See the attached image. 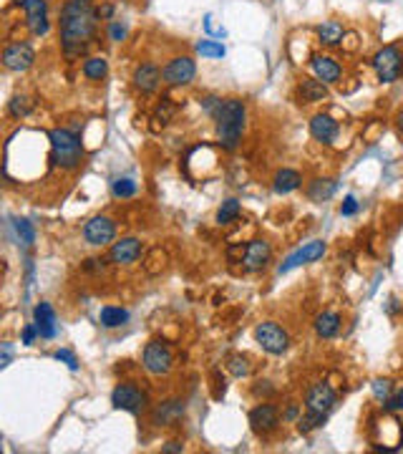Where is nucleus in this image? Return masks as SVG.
<instances>
[{"label":"nucleus","mask_w":403,"mask_h":454,"mask_svg":"<svg viewBox=\"0 0 403 454\" xmlns=\"http://www.w3.org/2000/svg\"><path fill=\"white\" fill-rule=\"evenodd\" d=\"M99 13L91 0H66L58 21V36H61V51L66 58H78L86 53L99 31Z\"/></svg>","instance_id":"f257e3e1"},{"label":"nucleus","mask_w":403,"mask_h":454,"mask_svg":"<svg viewBox=\"0 0 403 454\" xmlns=\"http://www.w3.org/2000/svg\"><path fill=\"white\" fill-rule=\"evenodd\" d=\"M215 126H217V139L219 147L225 152H234L240 147L242 134H245V124H247V106L240 99H222L217 111L212 114Z\"/></svg>","instance_id":"f03ea898"},{"label":"nucleus","mask_w":403,"mask_h":454,"mask_svg":"<svg viewBox=\"0 0 403 454\" xmlns=\"http://www.w3.org/2000/svg\"><path fill=\"white\" fill-rule=\"evenodd\" d=\"M48 141H51V162L56 167H61L66 172H73V169L84 165V144H81L76 132H71V129H51Z\"/></svg>","instance_id":"7ed1b4c3"},{"label":"nucleus","mask_w":403,"mask_h":454,"mask_svg":"<svg viewBox=\"0 0 403 454\" xmlns=\"http://www.w3.org/2000/svg\"><path fill=\"white\" fill-rule=\"evenodd\" d=\"M111 404H114V409H121V411L139 416L149 409V394L141 386L134 384V381H121L111 392Z\"/></svg>","instance_id":"20e7f679"},{"label":"nucleus","mask_w":403,"mask_h":454,"mask_svg":"<svg viewBox=\"0 0 403 454\" xmlns=\"http://www.w3.org/2000/svg\"><path fill=\"white\" fill-rule=\"evenodd\" d=\"M255 341L260 344V348L272 356H282L290 348V336L287 331L275 321H262L255 326Z\"/></svg>","instance_id":"39448f33"},{"label":"nucleus","mask_w":403,"mask_h":454,"mask_svg":"<svg viewBox=\"0 0 403 454\" xmlns=\"http://www.w3.org/2000/svg\"><path fill=\"white\" fill-rule=\"evenodd\" d=\"M141 366L151 376H167L174 368V353L164 341H149L141 353Z\"/></svg>","instance_id":"423d86ee"},{"label":"nucleus","mask_w":403,"mask_h":454,"mask_svg":"<svg viewBox=\"0 0 403 454\" xmlns=\"http://www.w3.org/2000/svg\"><path fill=\"white\" fill-rule=\"evenodd\" d=\"M373 69L378 73L380 84H393V81H398V76H401V71H403L401 48L398 46L380 48L378 53L373 56Z\"/></svg>","instance_id":"0eeeda50"},{"label":"nucleus","mask_w":403,"mask_h":454,"mask_svg":"<svg viewBox=\"0 0 403 454\" xmlns=\"http://www.w3.org/2000/svg\"><path fill=\"white\" fill-rule=\"evenodd\" d=\"M197 76V61L192 56H174L162 69V79L167 86H186Z\"/></svg>","instance_id":"6e6552de"},{"label":"nucleus","mask_w":403,"mask_h":454,"mask_svg":"<svg viewBox=\"0 0 403 454\" xmlns=\"http://www.w3.org/2000/svg\"><path fill=\"white\" fill-rule=\"evenodd\" d=\"M117 237V222L106 215H96L84 225V240L93 248H106Z\"/></svg>","instance_id":"1a4fd4ad"},{"label":"nucleus","mask_w":403,"mask_h":454,"mask_svg":"<svg viewBox=\"0 0 403 454\" xmlns=\"http://www.w3.org/2000/svg\"><path fill=\"white\" fill-rule=\"evenodd\" d=\"M36 63V51L31 43H8L3 48V66L13 73H25Z\"/></svg>","instance_id":"9d476101"},{"label":"nucleus","mask_w":403,"mask_h":454,"mask_svg":"<svg viewBox=\"0 0 403 454\" xmlns=\"http://www.w3.org/2000/svg\"><path fill=\"white\" fill-rule=\"evenodd\" d=\"M328 245L323 243V240H310V243H305L300 248V250H295L290 258H285V263H280L278 265V273H290V270H295V267L300 265H308V263H315V260H320L323 255H326Z\"/></svg>","instance_id":"9b49d317"},{"label":"nucleus","mask_w":403,"mask_h":454,"mask_svg":"<svg viewBox=\"0 0 403 454\" xmlns=\"http://www.w3.org/2000/svg\"><path fill=\"white\" fill-rule=\"evenodd\" d=\"M278 427H280V411L275 404H257L249 411V429L255 431V434H260V437H267Z\"/></svg>","instance_id":"f8f14e48"},{"label":"nucleus","mask_w":403,"mask_h":454,"mask_svg":"<svg viewBox=\"0 0 403 454\" xmlns=\"http://www.w3.org/2000/svg\"><path fill=\"white\" fill-rule=\"evenodd\" d=\"M23 13H25V23H28V31L33 36H46L51 31V21H48V5L46 0H23Z\"/></svg>","instance_id":"ddd939ff"},{"label":"nucleus","mask_w":403,"mask_h":454,"mask_svg":"<svg viewBox=\"0 0 403 454\" xmlns=\"http://www.w3.org/2000/svg\"><path fill=\"white\" fill-rule=\"evenodd\" d=\"M272 260V248L267 240H249L245 245V258H242V267L247 273H260L270 265Z\"/></svg>","instance_id":"4468645a"},{"label":"nucleus","mask_w":403,"mask_h":454,"mask_svg":"<svg viewBox=\"0 0 403 454\" xmlns=\"http://www.w3.org/2000/svg\"><path fill=\"white\" fill-rule=\"evenodd\" d=\"M141 255H144V243L136 240V237H121L111 245L109 250V260L114 265H132Z\"/></svg>","instance_id":"2eb2a0df"},{"label":"nucleus","mask_w":403,"mask_h":454,"mask_svg":"<svg viewBox=\"0 0 403 454\" xmlns=\"http://www.w3.org/2000/svg\"><path fill=\"white\" fill-rule=\"evenodd\" d=\"M338 404V394L330 384H315L305 394V409H315V411H326L330 414Z\"/></svg>","instance_id":"dca6fc26"},{"label":"nucleus","mask_w":403,"mask_h":454,"mask_svg":"<svg viewBox=\"0 0 403 454\" xmlns=\"http://www.w3.org/2000/svg\"><path fill=\"white\" fill-rule=\"evenodd\" d=\"M162 71H159V66L151 61H144L136 66V71H134V88L139 91V94L149 96L154 94L156 88H159V84H162Z\"/></svg>","instance_id":"f3484780"},{"label":"nucleus","mask_w":403,"mask_h":454,"mask_svg":"<svg viewBox=\"0 0 403 454\" xmlns=\"http://www.w3.org/2000/svg\"><path fill=\"white\" fill-rule=\"evenodd\" d=\"M182 416H184V401L182 399L162 401V404H156V407L151 409V424H154V427H171V424H177Z\"/></svg>","instance_id":"a211bd4d"},{"label":"nucleus","mask_w":403,"mask_h":454,"mask_svg":"<svg viewBox=\"0 0 403 454\" xmlns=\"http://www.w3.org/2000/svg\"><path fill=\"white\" fill-rule=\"evenodd\" d=\"M310 69L315 73V79H320L323 84H338L343 76V66L330 56H313L310 58Z\"/></svg>","instance_id":"6ab92c4d"},{"label":"nucleus","mask_w":403,"mask_h":454,"mask_svg":"<svg viewBox=\"0 0 403 454\" xmlns=\"http://www.w3.org/2000/svg\"><path fill=\"white\" fill-rule=\"evenodd\" d=\"M338 132H341V124H338L330 114H315V117L310 119L313 139L320 141V144H333Z\"/></svg>","instance_id":"aec40b11"},{"label":"nucleus","mask_w":403,"mask_h":454,"mask_svg":"<svg viewBox=\"0 0 403 454\" xmlns=\"http://www.w3.org/2000/svg\"><path fill=\"white\" fill-rule=\"evenodd\" d=\"M33 323H36V328H38L40 338H53L58 333V326H56V311L51 303L46 300H40L36 311H33Z\"/></svg>","instance_id":"412c9836"},{"label":"nucleus","mask_w":403,"mask_h":454,"mask_svg":"<svg viewBox=\"0 0 403 454\" xmlns=\"http://www.w3.org/2000/svg\"><path fill=\"white\" fill-rule=\"evenodd\" d=\"M297 96L302 104H315L328 99V84H323L320 79H300L297 84Z\"/></svg>","instance_id":"4be33fe9"},{"label":"nucleus","mask_w":403,"mask_h":454,"mask_svg":"<svg viewBox=\"0 0 403 454\" xmlns=\"http://www.w3.org/2000/svg\"><path fill=\"white\" fill-rule=\"evenodd\" d=\"M302 184V177L297 169H278L272 177V192L275 195H290Z\"/></svg>","instance_id":"5701e85b"},{"label":"nucleus","mask_w":403,"mask_h":454,"mask_svg":"<svg viewBox=\"0 0 403 454\" xmlns=\"http://www.w3.org/2000/svg\"><path fill=\"white\" fill-rule=\"evenodd\" d=\"M318 40L323 46L333 48V46H341L343 38H345V28H343L341 21H326V23L318 25Z\"/></svg>","instance_id":"b1692460"},{"label":"nucleus","mask_w":403,"mask_h":454,"mask_svg":"<svg viewBox=\"0 0 403 454\" xmlns=\"http://www.w3.org/2000/svg\"><path fill=\"white\" fill-rule=\"evenodd\" d=\"M341 313H335V311H323V313L315 318V333H318L320 338H333L338 336V331H341Z\"/></svg>","instance_id":"393cba45"},{"label":"nucleus","mask_w":403,"mask_h":454,"mask_svg":"<svg viewBox=\"0 0 403 454\" xmlns=\"http://www.w3.org/2000/svg\"><path fill=\"white\" fill-rule=\"evenodd\" d=\"M99 321L103 328H121V326H126L129 323V311L126 308H119V306H103L99 313Z\"/></svg>","instance_id":"a878e982"},{"label":"nucleus","mask_w":403,"mask_h":454,"mask_svg":"<svg viewBox=\"0 0 403 454\" xmlns=\"http://www.w3.org/2000/svg\"><path fill=\"white\" fill-rule=\"evenodd\" d=\"M109 73V61L103 56H91L84 61V76L88 81H103Z\"/></svg>","instance_id":"bb28decb"},{"label":"nucleus","mask_w":403,"mask_h":454,"mask_svg":"<svg viewBox=\"0 0 403 454\" xmlns=\"http://www.w3.org/2000/svg\"><path fill=\"white\" fill-rule=\"evenodd\" d=\"M328 422V414L326 411H315V409H308L305 414L297 419V431L300 434H310V431L320 429L323 424Z\"/></svg>","instance_id":"cd10ccee"},{"label":"nucleus","mask_w":403,"mask_h":454,"mask_svg":"<svg viewBox=\"0 0 403 454\" xmlns=\"http://www.w3.org/2000/svg\"><path fill=\"white\" fill-rule=\"evenodd\" d=\"M335 187H338L335 180H313L310 187H308V197L313 202H326L335 195Z\"/></svg>","instance_id":"c85d7f7f"},{"label":"nucleus","mask_w":403,"mask_h":454,"mask_svg":"<svg viewBox=\"0 0 403 454\" xmlns=\"http://www.w3.org/2000/svg\"><path fill=\"white\" fill-rule=\"evenodd\" d=\"M33 109H36V101H33L31 96H25V94L13 96V99L8 101V114L13 119H25Z\"/></svg>","instance_id":"c756f323"},{"label":"nucleus","mask_w":403,"mask_h":454,"mask_svg":"<svg viewBox=\"0 0 403 454\" xmlns=\"http://www.w3.org/2000/svg\"><path fill=\"white\" fill-rule=\"evenodd\" d=\"M136 182L132 177H117V180L111 182V195L117 197V200H129V197L136 195Z\"/></svg>","instance_id":"7c9ffc66"},{"label":"nucleus","mask_w":403,"mask_h":454,"mask_svg":"<svg viewBox=\"0 0 403 454\" xmlns=\"http://www.w3.org/2000/svg\"><path fill=\"white\" fill-rule=\"evenodd\" d=\"M167 263H169L167 252H164L162 248H154V250H149L147 263H144V270H147L149 275H159L164 267H167Z\"/></svg>","instance_id":"2f4dec72"},{"label":"nucleus","mask_w":403,"mask_h":454,"mask_svg":"<svg viewBox=\"0 0 403 454\" xmlns=\"http://www.w3.org/2000/svg\"><path fill=\"white\" fill-rule=\"evenodd\" d=\"M240 200H225V202H222V207H219L217 210V222L219 225H232L234 219L240 217Z\"/></svg>","instance_id":"473e14b6"},{"label":"nucleus","mask_w":403,"mask_h":454,"mask_svg":"<svg viewBox=\"0 0 403 454\" xmlns=\"http://www.w3.org/2000/svg\"><path fill=\"white\" fill-rule=\"evenodd\" d=\"M13 230H16V235H18V245H23V248H31V245L36 243V230L31 227V222H28V219L16 217V219H13Z\"/></svg>","instance_id":"72a5a7b5"},{"label":"nucleus","mask_w":403,"mask_h":454,"mask_svg":"<svg viewBox=\"0 0 403 454\" xmlns=\"http://www.w3.org/2000/svg\"><path fill=\"white\" fill-rule=\"evenodd\" d=\"M227 368H230V374H232L234 379H245V376H249L247 356H242V353H232V356L227 359Z\"/></svg>","instance_id":"f704fd0d"},{"label":"nucleus","mask_w":403,"mask_h":454,"mask_svg":"<svg viewBox=\"0 0 403 454\" xmlns=\"http://www.w3.org/2000/svg\"><path fill=\"white\" fill-rule=\"evenodd\" d=\"M197 53L204 56V58H222L225 56V46L222 43H217V40H197Z\"/></svg>","instance_id":"c9c22d12"},{"label":"nucleus","mask_w":403,"mask_h":454,"mask_svg":"<svg viewBox=\"0 0 403 454\" xmlns=\"http://www.w3.org/2000/svg\"><path fill=\"white\" fill-rule=\"evenodd\" d=\"M174 111H177V106L171 104V99H162V104H159L156 111H154V121H159L162 126H167L171 121V117H174Z\"/></svg>","instance_id":"e433bc0d"},{"label":"nucleus","mask_w":403,"mask_h":454,"mask_svg":"<svg viewBox=\"0 0 403 454\" xmlns=\"http://www.w3.org/2000/svg\"><path fill=\"white\" fill-rule=\"evenodd\" d=\"M391 394H393V384H391L388 379H376V381H373V396L378 401H386Z\"/></svg>","instance_id":"4c0bfd02"},{"label":"nucleus","mask_w":403,"mask_h":454,"mask_svg":"<svg viewBox=\"0 0 403 454\" xmlns=\"http://www.w3.org/2000/svg\"><path fill=\"white\" fill-rule=\"evenodd\" d=\"M383 409H386V411H391V414H395V411H403V386H401V389H393V394H391V396L383 401Z\"/></svg>","instance_id":"58836bf2"},{"label":"nucleus","mask_w":403,"mask_h":454,"mask_svg":"<svg viewBox=\"0 0 403 454\" xmlns=\"http://www.w3.org/2000/svg\"><path fill=\"white\" fill-rule=\"evenodd\" d=\"M358 210H361V204H358V200L353 195H348L345 200H343V204H341V215H343V217H350V215H356Z\"/></svg>","instance_id":"ea45409f"},{"label":"nucleus","mask_w":403,"mask_h":454,"mask_svg":"<svg viewBox=\"0 0 403 454\" xmlns=\"http://www.w3.org/2000/svg\"><path fill=\"white\" fill-rule=\"evenodd\" d=\"M56 359L61 361V363H66L71 371H76V368H78V359L69 351V348H61V351H56Z\"/></svg>","instance_id":"a19ab883"},{"label":"nucleus","mask_w":403,"mask_h":454,"mask_svg":"<svg viewBox=\"0 0 403 454\" xmlns=\"http://www.w3.org/2000/svg\"><path fill=\"white\" fill-rule=\"evenodd\" d=\"M109 36H111V40L121 43V40L126 38V25L119 23V21H111V23H109Z\"/></svg>","instance_id":"79ce46f5"},{"label":"nucleus","mask_w":403,"mask_h":454,"mask_svg":"<svg viewBox=\"0 0 403 454\" xmlns=\"http://www.w3.org/2000/svg\"><path fill=\"white\" fill-rule=\"evenodd\" d=\"M215 399H222V396H225V389H227V381H225V376L219 374V371H215Z\"/></svg>","instance_id":"37998d69"},{"label":"nucleus","mask_w":403,"mask_h":454,"mask_svg":"<svg viewBox=\"0 0 403 454\" xmlns=\"http://www.w3.org/2000/svg\"><path fill=\"white\" fill-rule=\"evenodd\" d=\"M36 336H40L38 328H36V323H33V326H25V328H23V344L25 346H33Z\"/></svg>","instance_id":"c03bdc74"},{"label":"nucleus","mask_w":403,"mask_h":454,"mask_svg":"<svg viewBox=\"0 0 403 454\" xmlns=\"http://www.w3.org/2000/svg\"><path fill=\"white\" fill-rule=\"evenodd\" d=\"M96 13H99L101 21H111V16H114V5H111V3H103V5L96 8Z\"/></svg>","instance_id":"a18cd8bd"},{"label":"nucleus","mask_w":403,"mask_h":454,"mask_svg":"<svg viewBox=\"0 0 403 454\" xmlns=\"http://www.w3.org/2000/svg\"><path fill=\"white\" fill-rule=\"evenodd\" d=\"M162 452L164 454H182L184 452V446L179 444V442H167V444L162 446Z\"/></svg>","instance_id":"49530a36"},{"label":"nucleus","mask_w":403,"mask_h":454,"mask_svg":"<svg viewBox=\"0 0 403 454\" xmlns=\"http://www.w3.org/2000/svg\"><path fill=\"white\" fill-rule=\"evenodd\" d=\"M252 392H255V396H260V394H272L275 389L270 386V381H257V386L252 389Z\"/></svg>","instance_id":"de8ad7c7"},{"label":"nucleus","mask_w":403,"mask_h":454,"mask_svg":"<svg viewBox=\"0 0 403 454\" xmlns=\"http://www.w3.org/2000/svg\"><path fill=\"white\" fill-rule=\"evenodd\" d=\"M282 419H287V422H295V419H297V404H290Z\"/></svg>","instance_id":"09e8293b"},{"label":"nucleus","mask_w":403,"mask_h":454,"mask_svg":"<svg viewBox=\"0 0 403 454\" xmlns=\"http://www.w3.org/2000/svg\"><path fill=\"white\" fill-rule=\"evenodd\" d=\"M10 361V344H3V366H8Z\"/></svg>","instance_id":"8fccbe9b"},{"label":"nucleus","mask_w":403,"mask_h":454,"mask_svg":"<svg viewBox=\"0 0 403 454\" xmlns=\"http://www.w3.org/2000/svg\"><path fill=\"white\" fill-rule=\"evenodd\" d=\"M395 126H398V134L403 136V111H398V117H395Z\"/></svg>","instance_id":"3c124183"}]
</instances>
